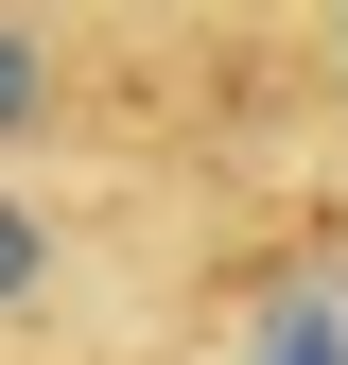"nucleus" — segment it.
Returning a JSON list of instances; mask_svg holds the SVG:
<instances>
[{
    "instance_id": "obj_3",
    "label": "nucleus",
    "mask_w": 348,
    "mask_h": 365,
    "mask_svg": "<svg viewBox=\"0 0 348 365\" xmlns=\"http://www.w3.org/2000/svg\"><path fill=\"white\" fill-rule=\"evenodd\" d=\"M35 261H53V226H35V209H0V313L35 296Z\"/></svg>"
},
{
    "instance_id": "obj_2",
    "label": "nucleus",
    "mask_w": 348,
    "mask_h": 365,
    "mask_svg": "<svg viewBox=\"0 0 348 365\" xmlns=\"http://www.w3.org/2000/svg\"><path fill=\"white\" fill-rule=\"evenodd\" d=\"M35 122H53V53L0 18V140H35Z\"/></svg>"
},
{
    "instance_id": "obj_1",
    "label": "nucleus",
    "mask_w": 348,
    "mask_h": 365,
    "mask_svg": "<svg viewBox=\"0 0 348 365\" xmlns=\"http://www.w3.org/2000/svg\"><path fill=\"white\" fill-rule=\"evenodd\" d=\"M261 365H348V296H279V331H261Z\"/></svg>"
}]
</instances>
